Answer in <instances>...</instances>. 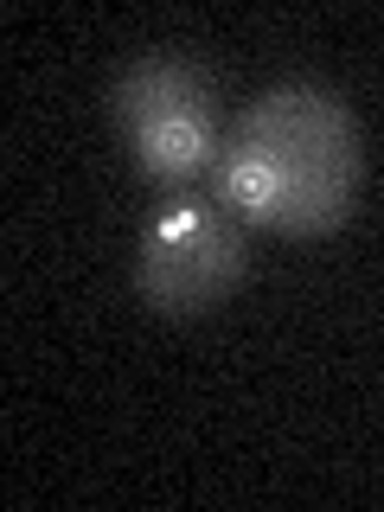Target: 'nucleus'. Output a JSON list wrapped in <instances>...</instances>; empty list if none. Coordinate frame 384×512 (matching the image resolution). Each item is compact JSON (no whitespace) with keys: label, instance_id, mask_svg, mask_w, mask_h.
<instances>
[{"label":"nucleus","instance_id":"obj_1","mask_svg":"<svg viewBox=\"0 0 384 512\" xmlns=\"http://www.w3.org/2000/svg\"><path fill=\"white\" fill-rule=\"evenodd\" d=\"M365 141L346 96L327 84H276L250 96L224 128L212 199L244 231L333 237L359 205Z\"/></svg>","mask_w":384,"mask_h":512},{"label":"nucleus","instance_id":"obj_2","mask_svg":"<svg viewBox=\"0 0 384 512\" xmlns=\"http://www.w3.org/2000/svg\"><path fill=\"white\" fill-rule=\"evenodd\" d=\"M109 122H116L128 160L160 192H186L212 180L224 148V103L199 58L186 52H141L109 84Z\"/></svg>","mask_w":384,"mask_h":512},{"label":"nucleus","instance_id":"obj_3","mask_svg":"<svg viewBox=\"0 0 384 512\" xmlns=\"http://www.w3.org/2000/svg\"><path fill=\"white\" fill-rule=\"evenodd\" d=\"M244 276H250L244 224L199 186L167 192L154 205V218L141 224L135 263H128L135 301L160 320H199V314L224 308L244 288Z\"/></svg>","mask_w":384,"mask_h":512}]
</instances>
